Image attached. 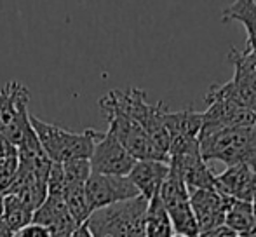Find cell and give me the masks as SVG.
<instances>
[{"instance_id":"ba28073f","label":"cell","mask_w":256,"mask_h":237,"mask_svg":"<svg viewBox=\"0 0 256 237\" xmlns=\"http://www.w3.org/2000/svg\"><path fill=\"white\" fill-rule=\"evenodd\" d=\"M158 196L171 218L172 228L178 236L183 237H197L199 227H197L196 216H194L192 206H190L188 186L185 185L183 178L169 168V174L164 180Z\"/></svg>"},{"instance_id":"d6986e66","label":"cell","mask_w":256,"mask_h":237,"mask_svg":"<svg viewBox=\"0 0 256 237\" xmlns=\"http://www.w3.org/2000/svg\"><path fill=\"white\" fill-rule=\"evenodd\" d=\"M18 170H20V157L18 154L0 157V194H7L16 182Z\"/></svg>"},{"instance_id":"7a4b0ae2","label":"cell","mask_w":256,"mask_h":237,"mask_svg":"<svg viewBox=\"0 0 256 237\" xmlns=\"http://www.w3.org/2000/svg\"><path fill=\"white\" fill-rule=\"evenodd\" d=\"M146 208L138 196L92 211L84 224L92 237H146Z\"/></svg>"},{"instance_id":"2e32d148","label":"cell","mask_w":256,"mask_h":237,"mask_svg":"<svg viewBox=\"0 0 256 237\" xmlns=\"http://www.w3.org/2000/svg\"><path fill=\"white\" fill-rule=\"evenodd\" d=\"M164 124L169 136L180 134L188 138H199L202 129V112L196 110H180V112H164Z\"/></svg>"},{"instance_id":"52a82bcc","label":"cell","mask_w":256,"mask_h":237,"mask_svg":"<svg viewBox=\"0 0 256 237\" xmlns=\"http://www.w3.org/2000/svg\"><path fill=\"white\" fill-rule=\"evenodd\" d=\"M100 108L104 112L108 122V131L122 143L126 150L134 157L136 160L140 159H154V160H168V156L155 146L146 131L134 120L118 110L117 106L100 100Z\"/></svg>"},{"instance_id":"7402d4cb","label":"cell","mask_w":256,"mask_h":237,"mask_svg":"<svg viewBox=\"0 0 256 237\" xmlns=\"http://www.w3.org/2000/svg\"><path fill=\"white\" fill-rule=\"evenodd\" d=\"M10 154H18V148L12 146L2 134H0V157H6V156H10Z\"/></svg>"},{"instance_id":"8992f818","label":"cell","mask_w":256,"mask_h":237,"mask_svg":"<svg viewBox=\"0 0 256 237\" xmlns=\"http://www.w3.org/2000/svg\"><path fill=\"white\" fill-rule=\"evenodd\" d=\"M204 102L208 108L202 112V129L199 136L225 128L256 124V114L234 96L228 82L222 86H211Z\"/></svg>"},{"instance_id":"3957f363","label":"cell","mask_w":256,"mask_h":237,"mask_svg":"<svg viewBox=\"0 0 256 237\" xmlns=\"http://www.w3.org/2000/svg\"><path fill=\"white\" fill-rule=\"evenodd\" d=\"M200 156L206 162L220 160L225 166L256 162V124L218 129L199 136Z\"/></svg>"},{"instance_id":"cb8c5ba5","label":"cell","mask_w":256,"mask_h":237,"mask_svg":"<svg viewBox=\"0 0 256 237\" xmlns=\"http://www.w3.org/2000/svg\"><path fill=\"white\" fill-rule=\"evenodd\" d=\"M0 237H14V230L0 218Z\"/></svg>"},{"instance_id":"7c38bea8","label":"cell","mask_w":256,"mask_h":237,"mask_svg":"<svg viewBox=\"0 0 256 237\" xmlns=\"http://www.w3.org/2000/svg\"><path fill=\"white\" fill-rule=\"evenodd\" d=\"M214 186L234 199L251 200L256 197V171L250 164H234L220 174H214Z\"/></svg>"},{"instance_id":"44dd1931","label":"cell","mask_w":256,"mask_h":237,"mask_svg":"<svg viewBox=\"0 0 256 237\" xmlns=\"http://www.w3.org/2000/svg\"><path fill=\"white\" fill-rule=\"evenodd\" d=\"M197 237H237V234L232 230V228L226 227V225L223 224V225H218V227L209 228V230L199 232Z\"/></svg>"},{"instance_id":"9a60e30c","label":"cell","mask_w":256,"mask_h":237,"mask_svg":"<svg viewBox=\"0 0 256 237\" xmlns=\"http://www.w3.org/2000/svg\"><path fill=\"white\" fill-rule=\"evenodd\" d=\"M225 196V194H223ZM256 218L253 213V204L248 200L234 199L225 196V225L230 227L237 236L248 237L253 230Z\"/></svg>"},{"instance_id":"603a6c76","label":"cell","mask_w":256,"mask_h":237,"mask_svg":"<svg viewBox=\"0 0 256 237\" xmlns=\"http://www.w3.org/2000/svg\"><path fill=\"white\" fill-rule=\"evenodd\" d=\"M70 237H92V236H91V232H89V228L86 227V224H82V225H78L74 232H72Z\"/></svg>"},{"instance_id":"e0dca14e","label":"cell","mask_w":256,"mask_h":237,"mask_svg":"<svg viewBox=\"0 0 256 237\" xmlns=\"http://www.w3.org/2000/svg\"><path fill=\"white\" fill-rule=\"evenodd\" d=\"M146 237H174L171 218L158 194H155L148 200L146 208Z\"/></svg>"},{"instance_id":"ffe728a7","label":"cell","mask_w":256,"mask_h":237,"mask_svg":"<svg viewBox=\"0 0 256 237\" xmlns=\"http://www.w3.org/2000/svg\"><path fill=\"white\" fill-rule=\"evenodd\" d=\"M14 237H52V236H51V230H49L46 225L30 222V224L24 225V227L18 228V230L14 232Z\"/></svg>"},{"instance_id":"d4e9b609","label":"cell","mask_w":256,"mask_h":237,"mask_svg":"<svg viewBox=\"0 0 256 237\" xmlns=\"http://www.w3.org/2000/svg\"><path fill=\"white\" fill-rule=\"evenodd\" d=\"M0 208H2V194H0Z\"/></svg>"},{"instance_id":"484cf974","label":"cell","mask_w":256,"mask_h":237,"mask_svg":"<svg viewBox=\"0 0 256 237\" xmlns=\"http://www.w3.org/2000/svg\"><path fill=\"white\" fill-rule=\"evenodd\" d=\"M253 170H254V171H256V162H254V164H253Z\"/></svg>"},{"instance_id":"4316f807","label":"cell","mask_w":256,"mask_h":237,"mask_svg":"<svg viewBox=\"0 0 256 237\" xmlns=\"http://www.w3.org/2000/svg\"><path fill=\"white\" fill-rule=\"evenodd\" d=\"M176 237H183V236H176Z\"/></svg>"},{"instance_id":"83f0119b","label":"cell","mask_w":256,"mask_h":237,"mask_svg":"<svg viewBox=\"0 0 256 237\" xmlns=\"http://www.w3.org/2000/svg\"><path fill=\"white\" fill-rule=\"evenodd\" d=\"M237 237H242V236H237Z\"/></svg>"},{"instance_id":"5b68a950","label":"cell","mask_w":256,"mask_h":237,"mask_svg":"<svg viewBox=\"0 0 256 237\" xmlns=\"http://www.w3.org/2000/svg\"><path fill=\"white\" fill-rule=\"evenodd\" d=\"M103 102L117 106L124 114H128L131 118H134L140 126L146 131V134L152 138L160 152L168 156L169 146V132L164 124V102H158L157 105H150L146 102V92L140 88H129L128 91H110L106 96H103Z\"/></svg>"},{"instance_id":"6da1fadb","label":"cell","mask_w":256,"mask_h":237,"mask_svg":"<svg viewBox=\"0 0 256 237\" xmlns=\"http://www.w3.org/2000/svg\"><path fill=\"white\" fill-rule=\"evenodd\" d=\"M30 91L21 82L12 80L0 88V134L18 150L42 148L28 112Z\"/></svg>"},{"instance_id":"277c9868","label":"cell","mask_w":256,"mask_h":237,"mask_svg":"<svg viewBox=\"0 0 256 237\" xmlns=\"http://www.w3.org/2000/svg\"><path fill=\"white\" fill-rule=\"evenodd\" d=\"M30 124L34 128L42 150L52 162H64L72 159H89L96 140L102 132L89 128L86 131L74 132L56 124H49L30 114Z\"/></svg>"},{"instance_id":"8fae6325","label":"cell","mask_w":256,"mask_h":237,"mask_svg":"<svg viewBox=\"0 0 256 237\" xmlns=\"http://www.w3.org/2000/svg\"><path fill=\"white\" fill-rule=\"evenodd\" d=\"M199 232L225 224V196L218 188H188Z\"/></svg>"},{"instance_id":"9c48e42d","label":"cell","mask_w":256,"mask_h":237,"mask_svg":"<svg viewBox=\"0 0 256 237\" xmlns=\"http://www.w3.org/2000/svg\"><path fill=\"white\" fill-rule=\"evenodd\" d=\"M86 199H88L89 211L102 210L115 202L138 197L140 192L128 176H117V174H100L91 173L86 180Z\"/></svg>"},{"instance_id":"5bb4252c","label":"cell","mask_w":256,"mask_h":237,"mask_svg":"<svg viewBox=\"0 0 256 237\" xmlns=\"http://www.w3.org/2000/svg\"><path fill=\"white\" fill-rule=\"evenodd\" d=\"M223 23L237 21L246 28L248 42L246 52L256 54V0H234L232 6H228L222 12Z\"/></svg>"},{"instance_id":"4fadbf2b","label":"cell","mask_w":256,"mask_h":237,"mask_svg":"<svg viewBox=\"0 0 256 237\" xmlns=\"http://www.w3.org/2000/svg\"><path fill=\"white\" fill-rule=\"evenodd\" d=\"M169 174L168 160H154V159H140L131 168L128 178L132 185L138 188L140 196L150 200L155 194H158L164 180Z\"/></svg>"},{"instance_id":"30bf717a","label":"cell","mask_w":256,"mask_h":237,"mask_svg":"<svg viewBox=\"0 0 256 237\" xmlns=\"http://www.w3.org/2000/svg\"><path fill=\"white\" fill-rule=\"evenodd\" d=\"M136 159L122 146V143L106 129L102 132L94 143V148L89 157L91 173L100 174H117V176H128L131 168L134 166Z\"/></svg>"},{"instance_id":"ac0fdd59","label":"cell","mask_w":256,"mask_h":237,"mask_svg":"<svg viewBox=\"0 0 256 237\" xmlns=\"http://www.w3.org/2000/svg\"><path fill=\"white\" fill-rule=\"evenodd\" d=\"M0 218L16 232L18 228L30 224L32 218H34V210H30L14 194H4L2 208H0Z\"/></svg>"}]
</instances>
